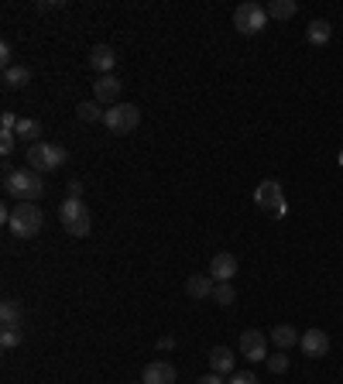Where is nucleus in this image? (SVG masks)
<instances>
[{
	"label": "nucleus",
	"instance_id": "nucleus-18",
	"mask_svg": "<svg viewBox=\"0 0 343 384\" xmlns=\"http://www.w3.org/2000/svg\"><path fill=\"white\" fill-rule=\"evenodd\" d=\"M299 14V4L295 0H268V18H275V21H289Z\"/></svg>",
	"mask_w": 343,
	"mask_h": 384
},
{
	"label": "nucleus",
	"instance_id": "nucleus-31",
	"mask_svg": "<svg viewBox=\"0 0 343 384\" xmlns=\"http://www.w3.org/2000/svg\"><path fill=\"white\" fill-rule=\"evenodd\" d=\"M69 196H73V199H82V182L80 179L69 182Z\"/></svg>",
	"mask_w": 343,
	"mask_h": 384
},
{
	"label": "nucleus",
	"instance_id": "nucleus-11",
	"mask_svg": "<svg viewBox=\"0 0 343 384\" xmlns=\"http://www.w3.org/2000/svg\"><path fill=\"white\" fill-rule=\"evenodd\" d=\"M141 384H175V367L168 360H151L141 371Z\"/></svg>",
	"mask_w": 343,
	"mask_h": 384
},
{
	"label": "nucleus",
	"instance_id": "nucleus-6",
	"mask_svg": "<svg viewBox=\"0 0 343 384\" xmlns=\"http://www.w3.org/2000/svg\"><path fill=\"white\" fill-rule=\"evenodd\" d=\"M264 25H268V7L264 4H240L237 11H234V27H237L240 35H258V31H264Z\"/></svg>",
	"mask_w": 343,
	"mask_h": 384
},
{
	"label": "nucleus",
	"instance_id": "nucleus-12",
	"mask_svg": "<svg viewBox=\"0 0 343 384\" xmlns=\"http://www.w3.org/2000/svg\"><path fill=\"white\" fill-rule=\"evenodd\" d=\"M120 93H124V82H120L117 76H100L96 82H93V97H96V103H113V106H117Z\"/></svg>",
	"mask_w": 343,
	"mask_h": 384
},
{
	"label": "nucleus",
	"instance_id": "nucleus-16",
	"mask_svg": "<svg viewBox=\"0 0 343 384\" xmlns=\"http://www.w3.org/2000/svg\"><path fill=\"white\" fill-rule=\"evenodd\" d=\"M271 343H275V347H278V350H289V347H295V343H299V340H302V336L295 333V326H289V323H282V326H275V330H271Z\"/></svg>",
	"mask_w": 343,
	"mask_h": 384
},
{
	"label": "nucleus",
	"instance_id": "nucleus-8",
	"mask_svg": "<svg viewBox=\"0 0 343 384\" xmlns=\"http://www.w3.org/2000/svg\"><path fill=\"white\" fill-rule=\"evenodd\" d=\"M240 357L247 360H268V336L261 330H244L240 333Z\"/></svg>",
	"mask_w": 343,
	"mask_h": 384
},
{
	"label": "nucleus",
	"instance_id": "nucleus-14",
	"mask_svg": "<svg viewBox=\"0 0 343 384\" xmlns=\"http://www.w3.org/2000/svg\"><path fill=\"white\" fill-rule=\"evenodd\" d=\"M213 288H216V282H213L210 275H189V278H185V295L196 299V302L213 299Z\"/></svg>",
	"mask_w": 343,
	"mask_h": 384
},
{
	"label": "nucleus",
	"instance_id": "nucleus-20",
	"mask_svg": "<svg viewBox=\"0 0 343 384\" xmlns=\"http://www.w3.org/2000/svg\"><path fill=\"white\" fill-rule=\"evenodd\" d=\"M330 35H333V25H330V21H313V25L306 27V42H309V45H326Z\"/></svg>",
	"mask_w": 343,
	"mask_h": 384
},
{
	"label": "nucleus",
	"instance_id": "nucleus-3",
	"mask_svg": "<svg viewBox=\"0 0 343 384\" xmlns=\"http://www.w3.org/2000/svg\"><path fill=\"white\" fill-rule=\"evenodd\" d=\"M11 233L14 237H21V240H31V237H38L42 227H45V213H42V206L38 203H18L14 206V213H11Z\"/></svg>",
	"mask_w": 343,
	"mask_h": 384
},
{
	"label": "nucleus",
	"instance_id": "nucleus-1",
	"mask_svg": "<svg viewBox=\"0 0 343 384\" xmlns=\"http://www.w3.org/2000/svg\"><path fill=\"white\" fill-rule=\"evenodd\" d=\"M4 192L14 196L18 203H38L45 196V175L35 172V168H7Z\"/></svg>",
	"mask_w": 343,
	"mask_h": 384
},
{
	"label": "nucleus",
	"instance_id": "nucleus-2",
	"mask_svg": "<svg viewBox=\"0 0 343 384\" xmlns=\"http://www.w3.org/2000/svg\"><path fill=\"white\" fill-rule=\"evenodd\" d=\"M27 168H35V172H58L66 161H69V151L62 148V144H52V141H38V144H31L25 154Z\"/></svg>",
	"mask_w": 343,
	"mask_h": 384
},
{
	"label": "nucleus",
	"instance_id": "nucleus-13",
	"mask_svg": "<svg viewBox=\"0 0 343 384\" xmlns=\"http://www.w3.org/2000/svg\"><path fill=\"white\" fill-rule=\"evenodd\" d=\"M113 66H117V51L110 45H96L89 51V69H96L100 76H113Z\"/></svg>",
	"mask_w": 343,
	"mask_h": 384
},
{
	"label": "nucleus",
	"instance_id": "nucleus-28",
	"mask_svg": "<svg viewBox=\"0 0 343 384\" xmlns=\"http://www.w3.org/2000/svg\"><path fill=\"white\" fill-rule=\"evenodd\" d=\"M0 62H4V69H11V66H14V45H11V42H4V45H0Z\"/></svg>",
	"mask_w": 343,
	"mask_h": 384
},
{
	"label": "nucleus",
	"instance_id": "nucleus-17",
	"mask_svg": "<svg viewBox=\"0 0 343 384\" xmlns=\"http://www.w3.org/2000/svg\"><path fill=\"white\" fill-rule=\"evenodd\" d=\"M76 117H80L82 124H104L106 110H104V103L86 100V103H80V106H76Z\"/></svg>",
	"mask_w": 343,
	"mask_h": 384
},
{
	"label": "nucleus",
	"instance_id": "nucleus-26",
	"mask_svg": "<svg viewBox=\"0 0 343 384\" xmlns=\"http://www.w3.org/2000/svg\"><path fill=\"white\" fill-rule=\"evenodd\" d=\"M14 144H18V134H14V130H0V154H4V158H11Z\"/></svg>",
	"mask_w": 343,
	"mask_h": 384
},
{
	"label": "nucleus",
	"instance_id": "nucleus-22",
	"mask_svg": "<svg viewBox=\"0 0 343 384\" xmlns=\"http://www.w3.org/2000/svg\"><path fill=\"white\" fill-rule=\"evenodd\" d=\"M4 82L11 86V89H21L31 82V69L27 66H11V69H4Z\"/></svg>",
	"mask_w": 343,
	"mask_h": 384
},
{
	"label": "nucleus",
	"instance_id": "nucleus-19",
	"mask_svg": "<svg viewBox=\"0 0 343 384\" xmlns=\"http://www.w3.org/2000/svg\"><path fill=\"white\" fill-rule=\"evenodd\" d=\"M21 316H25V309L18 299H4V306H0V323L4 326H21Z\"/></svg>",
	"mask_w": 343,
	"mask_h": 384
},
{
	"label": "nucleus",
	"instance_id": "nucleus-4",
	"mask_svg": "<svg viewBox=\"0 0 343 384\" xmlns=\"http://www.w3.org/2000/svg\"><path fill=\"white\" fill-rule=\"evenodd\" d=\"M58 220H62V230L69 233V237H86L89 227H93V220H89V209L82 199H62L58 206Z\"/></svg>",
	"mask_w": 343,
	"mask_h": 384
},
{
	"label": "nucleus",
	"instance_id": "nucleus-27",
	"mask_svg": "<svg viewBox=\"0 0 343 384\" xmlns=\"http://www.w3.org/2000/svg\"><path fill=\"white\" fill-rule=\"evenodd\" d=\"M227 384H261V381H258V374H251V371H234Z\"/></svg>",
	"mask_w": 343,
	"mask_h": 384
},
{
	"label": "nucleus",
	"instance_id": "nucleus-23",
	"mask_svg": "<svg viewBox=\"0 0 343 384\" xmlns=\"http://www.w3.org/2000/svg\"><path fill=\"white\" fill-rule=\"evenodd\" d=\"M213 302H216V306H234V302H237V288H234V282L216 285V288H213Z\"/></svg>",
	"mask_w": 343,
	"mask_h": 384
},
{
	"label": "nucleus",
	"instance_id": "nucleus-32",
	"mask_svg": "<svg viewBox=\"0 0 343 384\" xmlns=\"http://www.w3.org/2000/svg\"><path fill=\"white\" fill-rule=\"evenodd\" d=\"M172 347H175V340H172V336H161V340H158V350H172Z\"/></svg>",
	"mask_w": 343,
	"mask_h": 384
},
{
	"label": "nucleus",
	"instance_id": "nucleus-25",
	"mask_svg": "<svg viewBox=\"0 0 343 384\" xmlns=\"http://www.w3.org/2000/svg\"><path fill=\"white\" fill-rule=\"evenodd\" d=\"M268 371H271V374H285V371H289V357H285V350H278V354L268 357Z\"/></svg>",
	"mask_w": 343,
	"mask_h": 384
},
{
	"label": "nucleus",
	"instance_id": "nucleus-5",
	"mask_svg": "<svg viewBox=\"0 0 343 384\" xmlns=\"http://www.w3.org/2000/svg\"><path fill=\"white\" fill-rule=\"evenodd\" d=\"M137 124H141V110L134 103H117V106L106 110V117H104V128L110 134H131Z\"/></svg>",
	"mask_w": 343,
	"mask_h": 384
},
{
	"label": "nucleus",
	"instance_id": "nucleus-9",
	"mask_svg": "<svg viewBox=\"0 0 343 384\" xmlns=\"http://www.w3.org/2000/svg\"><path fill=\"white\" fill-rule=\"evenodd\" d=\"M237 257L230 254V251H220V254H213V261H210V278L216 285L220 282H234V275H237Z\"/></svg>",
	"mask_w": 343,
	"mask_h": 384
},
{
	"label": "nucleus",
	"instance_id": "nucleus-29",
	"mask_svg": "<svg viewBox=\"0 0 343 384\" xmlns=\"http://www.w3.org/2000/svg\"><path fill=\"white\" fill-rule=\"evenodd\" d=\"M18 120H21V117H14L11 110H4V117H0V130H14L18 128Z\"/></svg>",
	"mask_w": 343,
	"mask_h": 384
},
{
	"label": "nucleus",
	"instance_id": "nucleus-15",
	"mask_svg": "<svg viewBox=\"0 0 343 384\" xmlns=\"http://www.w3.org/2000/svg\"><path fill=\"white\" fill-rule=\"evenodd\" d=\"M210 367L216 371V374H234V367H237L234 350H230V347H213L210 350Z\"/></svg>",
	"mask_w": 343,
	"mask_h": 384
},
{
	"label": "nucleus",
	"instance_id": "nucleus-30",
	"mask_svg": "<svg viewBox=\"0 0 343 384\" xmlns=\"http://www.w3.org/2000/svg\"><path fill=\"white\" fill-rule=\"evenodd\" d=\"M196 384H227V381H223V374H216V371H210V374H203V378H199Z\"/></svg>",
	"mask_w": 343,
	"mask_h": 384
},
{
	"label": "nucleus",
	"instance_id": "nucleus-10",
	"mask_svg": "<svg viewBox=\"0 0 343 384\" xmlns=\"http://www.w3.org/2000/svg\"><path fill=\"white\" fill-rule=\"evenodd\" d=\"M299 347H302L306 357H326L330 354V336H326V330H306Z\"/></svg>",
	"mask_w": 343,
	"mask_h": 384
},
{
	"label": "nucleus",
	"instance_id": "nucleus-24",
	"mask_svg": "<svg viewBox=\"0 0 343 384\" xmlns=\"http://www.w3.org/2000/svg\"><path fill=\"white\" fill-rule=\"evenodd\" d=\"M0 347H4V350L21 347V326H4V333H0Z\"/></svg>",
	"mask_w": 343,
	"mask_h": 384
},
{
	"label": "nucleus",
	"instance_id": "nucleus-7",
	"mask_svg": "<svg viewBox=\"0 0 343 384\" xmlns=\"http://www.w3.org/2000/svg\"><path fill=\"white\" fill-rule=\"evenodd\" d=\"M254 203H258V209H264V213H271V216H282L289 206H285V192H282V182L275 179H264L258 189H254Z\"/></svg>",
	"mask_w": 343,
	"mask_h": 384
},
{
	"label": "nucleus",
	"instance_id": "nucleus-21",
	"mask_svg": "<svg viewBox=\"0 0 343 384\" xmlns=\"http://www.w3.org/2000/svg\"><path fill=\"white\" fill-rule=\"evenodd\" d=\"M14 134H18L21 141L38 144V137H42V124H38L35 117H21V120H18V128H14Z\"/></svg>",
	"mask_w": 343,
	"mask_h": 384
}]
</instances>
